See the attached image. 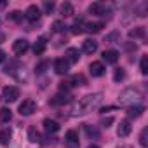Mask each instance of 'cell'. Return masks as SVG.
<instances>
[{
	"mask_svg": "<svg viewBox=\"0 0 148 148\" xmlns=\"http://www.w3.org/2000/svg\"><path fill=\"white\" fill-rule=\"evenodd\" d=\"M68 101H70V96L64 92V94H56V96L51 99V105L59 106V105H64V103H68Z\"/></svg>",
	"mask_w": 148,
	"mask_h": 148,
	"instance_id": "d6986e66",
	"label": "cell"
},
{
	"mask_svg": "<svg viewBox=\"0 0 148 148\" xmlns=\"http://www.w3.org/2000/svg\"><path fill=\"white\" fill-rule=\"evenodd\" d=\"M139 70H141V73H143V75H146V73H148V56H143V58H141Z\"/></svg>",
	"mask_w": 148,
	"mask_h": 148,
	"instance_id": "f1b7e54d",
	"label": "cell"
},
{
	"mask_svg": "<svg viewBox=\"0 0 148 148\" xmlns=\"http://www.w3.org/2000/svg\"><path fill=\"white\" fill-rule=\"evenodd\" d=\"M110 124H113V117H108V119H101V125H103V127H110Z\"/></svg>",
	"mask_w": 148,
	"mask_h": 148,
	"instance_id": "d590c367",
	"label": "cell"
},
{
	"mask_svg": "<svg viewBox=\"0 0 148 148\" xmlns=\"http://www.w3.org/2000/svg\"><path fill=\"white\" fill-rule=\"evenodd\" d=\"M124 79H125V71H124L122 68H117L115 73H113V80H115V82H120V80H124Z\"/></svg>",
	"mask_w": 148,
	"mask_h": 148,
	"instance_id": "f546056e",
	"label": "cell"
},
{
	"mask_svg": "<svg viewBox=\"0 0 148 148\" xmlns=\"http://www.w3.org/2000/svg\"><path fill=\"white\" fill-rule=\"evenodd\" d=\"M113 108H115V106H106V108H101L99 112H101V113H106V112H110V110H113Z\"/></svg>",
	"mask_w": 148,
	"mask_h": 148,
	"instance_id": "74e56055",
	"label": "cell"
},
{
	"mask_svg": "<svg viewBox=\"0 0 148 148\" xmlns=\"http://www.w3.org/2000/svg\"><path fill=\"white\" fill-rule=\"evenodd\" d=\"M7 7V2H4V0H0V11H4Z\"/></svg>",
	"mask_w": 148,
	"mask_h": 148,
	"instance_id": "f35d334b",
	"label": "cell"
},
{
	"mask_svg": "<svg viewBox=\"0 0 148 148\" xmlns=\"http://www.w3.org/2000/svg\"><path fill=\"white\" fill-rule=\"evenodd\" d=\"M28 49H30V42H28L26 38H18V40L12 44V51H14V54H18V56H23Z\"/></svg>",
	"mask_w": 148,
	"mask_h": 148,
	"instance_id": "5b68a950",
	"label": "cell"
},
{
	"mask_svg": "<svg viewBox=\"0 0 148 148\" xmlns=\"http://www.w3.org/2000/svg\"><path fill=\"white\" fill-rule=\"evenodd\" d=\"M45 47H47V38H45V37L37 38V42H35V45H33V52H35V56L44 54V52H45Z\"/></svg>",
	"mask_w": 148,
	"mask_h": 148,
	"instance_id": "5bb4252c",
	"label": "cell"
},
{
	"mask_svg": "<svg viewBox=\"0 0 148 148\" xmlns=\"http://www.w3.org/2000/svg\"><path fill=\"white\" fill-rule=\"evenodd\" d=\"M120 148H131V146H120Z\"/></svg>",
	"mask_w": 148,
	"mask_h": 148,
	"instance_id": "b9f144b4",
	"label": "cell"
},
{
	"mask_svg": "<svg viewBox=\"0 0 148 148\" xmlns=\"http://www.w3.org/2000/svg\"><path fill=\"white\" fill-rule=\"evenodd\" d=\"M64 143L70 146V148H77L79 146V132L77 131H68L66 136H64Z\"/></svg>",
	"mask_w": 148,
	"mask_h": 148,
	"instance_id": "30bf717a",
	"label": "cell"
},
{
	"mask_svg": "<svg viewBox=\"0 0 148 148\" xmlns=\"http://www.w3.org/2000/svg\"><path fill=\"white\" fill-rule=\"evenodd\" d=\"M19 98V89L16 86H5L2 89V99L5 103H14Z\"/></svg>",
	"mask_w": 148,
	"mask_h": 148,
	"instance_id": "3957f363",
	"label": "cell"
},
{
	"mask_svg": "<svg viewBox=\"0 0 148 148\" xmlns=\"http://www.w3.org/2000/svg\"><path fill=\"white\" fill-rule=\"evenodd\" d=\"M28 139H30L32 143H40V141H42V136H40V132H38L35 127H30V129H28Z\"/></svg>",
	"mask_w": 148,
	"mask_h": 148,
	"instance_id": "603a6c76",
	"label": "cell"
},
{
	"mask_svg": "<svg viewBox=\"0 0 148 148\" xmlns=\"http://www.w3.org/2000/svg\"><path fill=\"white\" fill-rule=\"evenodd\" d=\"M101 101H103V94H101V92L87 94V96L80 98L77 103H73V106H71L70 113H71V117H80V115H86V113L92 112V108H96Z\"/></svg>",
	"mask_w": 148,
	"mask_h": 148,
	"instance_id": "6da1fadb",
	"label": "cell"
},
{
	"mask_svg": "<svg viewBox=\"0 0 148 148\" xmlns=\"http://www.w3.org/2000/svg\"><path fill=\"white\" fill-rule=\"evenodd\" d=\"M66 26H64V23L63 21H54L52 23V32H56V33H59V32H63Z\"/></svg>",
	"mask_w": 148,
	"mask_h": 148,
	"instance_id": "1f68e13d",
	"label": "cell"
},
{
	"mask_svg": "<svg viewBox=\"0 0 148 148\" xmlns=\"http://www.w3.org/2000/svg\"><path fill=\"white\" fill-rule=\"evenodd\" d=\"M119 38V32H113V33H110L106 38H105V42H113V40H117Z\"/></svg>",
	"mask_w": 148,
	"mask_h": 148,
	"instance_id": "e575fe53",
	"label": "cell"
},
{
	"mask_svg": "<svg viewBox=\"0 0 148 148\" xmlns=\"http://www.w3.org/2000/svg\"><path fill=\"white\" fill-rule=\"evenodd\" d=\"M54 70H56L58 75H66L68 70H70V64L66 63V59H64V58H59V59H56V61H54Z\"/></svg>",
	"mask_w": 148,
	"mask_h": 148,
	"instance_id": "9c48e42d",
	"label": "cell"
},
{
	"mask_svg": "<svg viewBox=\"0 0 148 148\" xmlns=\"http://www.w3.org/2000/svg\"><path fill=\"white\" fill-rule=\"evenodd\" d=\"M2 61H5V52L0 49V63H2Z\"/></svg>",
	"mask_w": 148,
	"mask_h": 148,
	"instance_id": "ab89813d",
	"label": "cell"
},
{
	"mask_svg": "<svg viewBox=\"0 0 148 148\" xmlns=\"http://www.w3.org/2000/svg\"><path fill=\"white\" fill-rule=\"evenodd\" d=\"M131 131H132L131 122H129V120H122V122L119 124V127H117V136L125 138V136H129V134H131Z\"/></svg>",
	"mask_w": 148,
	"mask_h": 148,
	"instance_id": "7c38bea8",
	"label": "cell"
},
{
	"mask_svg": "<svg viewBox=\"0 0 148 148\" xmlns=\"http://www.w3.org/2000/svg\"><path fill=\"white\" fill-rule=\"evenodd\" d=\"M70 87H79V86H86V79L84 75H73L70 80H68Z\"/></svg>",
	"mask_w": 148,
	"mask_h": 148,
	"instance_id": "44dd1931",
	"label": "cell"
},
{
	"mask_svg": "<svg viewBox=\"0 0 148 148\" xmlns=\"http://www.w3.org/2000/svg\"><path fill=\"white\" fill-rule=\"evenodd\" d=\"M82 51H84L86 54H94V52L98 51V42L92 40V38L84 40V42H82Z\"/></svg>",
	"mask_w": 148,
	"mask_h": 148,
	"instance_id": "4fadbf2b",
	"label": "cell"
},
{
	"mask_svg": "<svg viewBox=\"0 0 148 148\" xmlns=\"http://www.w3.org/2000/svg\"><path fill=\"white\" fill-rule=\"evenodd\" d=\"M145 33H146L145 28H143V26H138V28H134V30L129 32V37H131V38H143Z\"/></svg>",
	"mask_w": 148,
	"mask_h": 148,
	"instance_id": "d4e9b609",
	"label": "cell"
},
{
	"mask_svg": "<svg viewBox=\"0 0 148 148\" xmlns=\"http://www.w3.org/2000/svg\"><path fill=\"white\" fill-rule=\"evenodd\" d=\"M14 79L18 80V82H23V84H26L28 82V79H30V75H28V71L23 68V66H18V70H14Z\"/></svg>",
	"mask_w": 148,
	"mask_h": 148,
	"instance_id": "9a60e30c",
	"label": "cell"
},
{
	"mask_svg": "<svg viewBox=\"0 0 148 148\" xmlns=\"http://www.w3.org/2000/svg\"><path fill=\"white\" fill-rule=\"evenodd\" d=\"M52 9H54V4H52V2H44V12H45V14H51Z\"/></svg>",
	"mask_w": 148,
	"mask_h": 148,
	"instance_id": "836d02e7",
	"label": "cell"
},
{
	"mask_svg": "<svg viewBox=\"0 0 148 148\" xmlns=\"http://www.w3.org/2000/svg\"><path fill=\"white\" fill-rule=\"evenodd\" d=\"M84 129H86V132H87L89 138H99V131H98L94 125H86Z\"/></svg>",
	"mask_w": 148,
	"mask_h": 148,
	"instance_id": "83f0119b",
	"label": "cell"
},
{
	"mask_svg": "<svg viewBox=\"0 0 148 148\" xmlns=\"http://www.w3.org/2000/svg\"><path fill=\"white\" fill-rule=\"evenodd\" d=\"M23 18H25V14H23L21 11H12V12L9 14V19H11V21H16V23L23 21Z\"/></svg>",
	"mask_w": 148,
	"mask_h": 148,
	"instance_id": "4316f807",
	"label": "cell"
},
{
	"mask_svg": "<svg viewBox=\"0 0 148 148\" xmlns=\"http://www.w3.org/2000/svg\"><path fill=\"white\" fill-rule=\"evenodd\" d=\"M106 11H108L106 9V4H103V2H94V4L89 5V12L94 14V16H105Z\"/></svg>",
	"mask_w": 148,
	"mask_h": 148,
	"instance_id": "8fae6325",
	"label": "cell"
},
{
	"mask_svg": "<svg viewBox=\"0 0 148 148\" xmlns=\"http://www.w3.org/2000/svg\"><path fill=\"white\" fill-rule=\"evenodd\" d=\"M11 136H12V132H11V129H2L0 131V145H9V141H11Z\"/></svg>",
	"mask_w": 148,
	"mask_h": 148,
	"instance_id": "cb8c5ba5",
	"label": "cell"
},
{
	"mask_svg": "<svg viewBox=\"0 0 148 148\" xmlns=\"http://www.w3.org/2000/svg\"><path fill=\"white\" fill-rule=\"evenodd\" d=\"M40 9L37 7V5H30L28 9H26V12H25V18L30 21V23H35V21H38L40 19Z\"/></svg>",
	"mask_w": 148,
	"mask_h": 148,
	"instance_id": "ba28073f",
	"label": "cell"
},
{
	"mask_svg": "<svg viewBox=\"0 0 148 148\" xmlns=\"http://www.w3.org/2000/svg\"><path fill=\"white\" fill-rule=\"evenodd\" d=\"M37 112V103L33 99H25L21 105H19V113L23 117H30Z\"/></svg>",
	"mask_w": 148,
	"mask_h": 148,
	"instance_id": "277c9868",
	"label": "cell"
},
{
	"mask_svg": "<svg viewBox=\"0 0 148 148\" xmlns=\"http://www.w3.org/2000/svg\"><path fill=\"white\" fill-rule=\"evenodd\" d=\"M143 99V96L139 94V91L129 87V89H124L120 94H119V103L122 106H134V105H139V101Z\"/></svg>",
	"mask_w": 148,
	"mask_h": 148,
	"instance_id": "7a4b0ae2",
	"label": "cell"
},
{
	"mask_svg": "<svg viewBox=\"0 0 148 148\" xmlns=\"http://www.w3.org/2000/svg\"><path fill=\"white\" fill-rule=\"evenodd\" d=\"M64 59H66L68 64H75V63H79V59H80V52H79V49H75V47L66 49V52H64Z\"/></svg>",
	"mask_w": 148,
	"mask_h": 148,
	"instance_id": "8992f818",
	"label": "cell"
},
{
	"mask_svg": "<svg viewBox=\"0 0 148 148\" xmlns=\"http://www.w3.org/2000/svg\"><path fill=\"white\" fill-rule=\"evenodd\" d=\"M89 71L92 77H103L105 75V64L101 61H92L89 64Z\"/></svg>",
	"mask_w": 148,
	"mask_h": 148,
	"instance_id": "52a82bcc",
	"label": "cell"
},
{
	"mask_svg": "<svg viewBox=\"0 0 148 148\" xmlns=\"http://www.w3.org/2000/svg\"><path fill=\"white\" fill-rule=\"evenodd\" d=\"M103 61H106L108 64H115L119 61V52L115 49H110V51H105L103 52Z\"/></svg>",
	"mask_w": 148,
	"mask_h": 148,
	"instance_id": "2e32d148",
	"label": "cell"
},
{
	"mask_svg": "<svg viewBox=\"0 0 148 148\" xmlns=\"http://www.w3.org/2000/svg\"><path fill=\"white\" fill-rule=\"evenodd\" d=\"M103 26H105L103 23H84L82 25V30L87 32V33H98V32H101Z\"/></svg>",
	"mask_w": 148,
	"mask_h": 148,
	"instance_id": "e0dca14e",
	"label": "cell"
},
{
	"mask_svg": "<svg viewBox=\"0 0 148 148\" xmlns=\"http://www.w3.org/2000/svg\"><path fill=\"white\" fill-rule=\"evenodd\" d=\"M12 119V112L9 108H0V122H9Z\"/></svg>",
	"mask_w": 148,
	"mask_h": 148,
	"instance_id": "484cf974",
	"label": "cell"
},
{
	"mask_svg": "<svg viewBox=\"0 0 148 148\" xmlns=\"http://www.w3.org/2000/svg\"><path fill=\"white\" fill-rule=\"evenodd\" d=\"M49 64H51V63L45 59V61H42V63H38V64H37L35 71H37V73H44V71H45V68H49Z\"/></svg>",
	"mask_w": 148,
	"mask_h": 148,
	"instance_id": "d6a6232c",
	"label": "cell"
},
{
	"mask_svg": "<svg viewBox=\"0 0 148 148\" xmlns=\"http://www.w3.org/2000/svg\"><path fill=\"white\" fill-rule=\"evenodd\" d=\"M143 112H145V106H141V105H134V106H129L127 115H129L131 119H138V117L143 115Z\"/></svg>",
	"mask_w": 148,
	"mask_h": 148,
	"instance_id": "ac0fdd59",
	"label": "cell"
},
{
	"mask_svg": "<svg viewBox=\"0 0 148 148\" xmlns=\"http://www.w3.org/2000/svg\"><path fill=\"white\" fill-rule=\"evenodd\" d=\"M89 148H99V146H96V145H91V146H89Z\"/></svg>",
	"mask_w": 148,
	"mask_h": 148,
	"instance_id": "60d3db41",
	"label": "cell"
},
{
	"mask_svg": "<svg viewBox=\"0 0 148 148\" xmlns=\"http://www.w3.org/2000/svg\"><path fill=\"white\" fill-rule=\"evenodd\" d=\"M146 134H148V129L145 127V129L141 131V134H139V145H141L143 148H146V146H148V141H146Z\"/></svg>",
	"mask_w": 148,
	"mask_h": 148,
	"instance_id": "4dcf8cb0",
	"label": "cell"
},
{
	"mask_svg": "<svg viewBox=\"0 0 148 148\" xmlns=\"http://www.w3.org/2000/svg\"><path fill=\"white\" fill-rule=\"evenodd\" d=\"M59 12H61L64 18L73 16V5H71L70 2H63V4H61V7H59Z\"/></svg>",
	"mask_w": 148,
	"mask_h": 148,
	"instance_id": "7402d4cb",
	"label": "cell"
},
{
	"mask_svg": "<svg viewBox=\"0 0 148 148\" xmlns=\"http://www.w3.org/2000/svg\"><path fill=\"white\" fill-rule=\"evenodd\" d=\"M59 89H61V91H64V92H66V91H68V89H70V84H68V82H59Z\"/></svg>",
	"mask_w": 148,
	"mask_h": 148,
	"instance_id": "8d00e7d4",
	"label": "cell"
},
{
	"mask_svg": "<svg viewBox=\"0 0 148 148\" xmlns=\"http://www.w3.org/2000/svg\"><path fill=\"white\" fill-rule=\"evenodd\" d=\"M44 129L47 132H58L59 131V124L56 120H51V119H45L44 120Z\"/></svg>",
	"mask_w": 148,
	"mask_h": 148,
	"instance_id": "ffe728a7",
	"label": "cell"
}]
</instances>
